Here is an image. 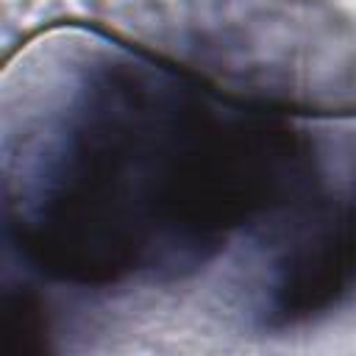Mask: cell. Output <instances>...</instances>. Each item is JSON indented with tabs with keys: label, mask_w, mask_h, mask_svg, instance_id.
I'll list each match as a JSON object with an SVG mask.
<instances>
[{
	"label": "cell",
	"mask_w": 356,
	"mask_h": 356,
	"mask_svg": "<svg viewBox=\"0 0 356 356\" xmlns=\"http://www.w3.org/2000/svg\"><path fill=\"white\" fill-rule=\"evenodd\" d=\"M314 192L312 139L284 117L125 50L81 67L6 167L22 253L86 286L195 273Z\"/></svg>",
	"instance_id": "cell-1"
},
{
	"label": "cell",
	"mask_w": 356,
	"mask_h": 356,
	"mask_svg": "<svg viewBox=\"0 0 356 356\" xmlns=\"http://www.w3.org/2000/svg\"><path fill=\"white\" fill-rule=\"evenodd\" d=\"M275 220L264 323L298 325L356 295V192H314Z\"/></svg>",
	"instance_id": "cell-2"
}]
</instances>
